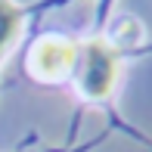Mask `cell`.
<instances>
[{"instance_id": "3", "label": "cell", "mask_w": 152, "mask_h": 152, "mask_svg": "<svg viewBox=\"0 0 152 152\" xmlns=\"http://www.w3.org/2000/svg\"><path fill=\"white\" fill-rule=\"evenodd\" d=\"M16 31H19V10L6 0H0V56L10 47V40L16 37Z\"/></svg>"}, {"instance_id": "2", "label": "cell", "mask_w": 152, "mask_h": 152, "mask_svg": "<svg viewBox=\"0 0 152 152\" xmlns=\"http://www.w3.org/2000/svg\"><path fill=\"white\" fill-rule=\"evenodd\" d=\"M75 56H78L75 44H68L62 37H44L31 53V65L40 78H62L75 65Z\"/></svg>"}, {"instance_id": "1", "label": "cell", "mask_w": 152, "mask_h": 152, "mask_svg": "<svg viewBox=\"0 0 152 152\" xmlns=\"http://www.w3.org/2000/svg\"><path fill=\"white\" fill-rule=\"evenodd\" d=\"M78 81L87 96H106L115 81V53L102 40H90L87 47H78Z\"/></svg>"}]
</instances>
